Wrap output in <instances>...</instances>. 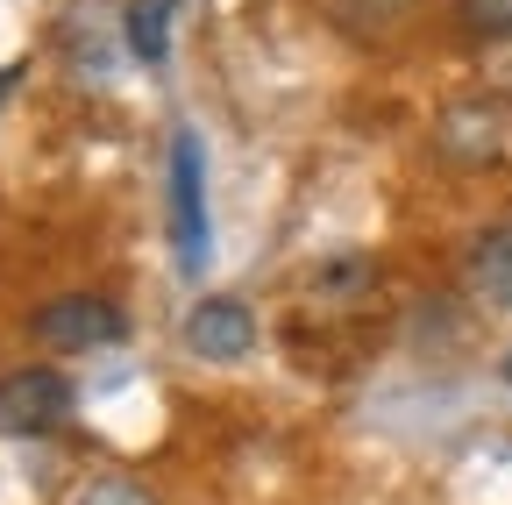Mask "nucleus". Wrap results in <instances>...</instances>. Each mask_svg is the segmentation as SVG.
<instances>
[{
    "label": "nucleus",
    "mask_w": 512,
    "mask_h": 505,
    "mask_svg": "<svg viewBox=\"0 0 512 505\" xmlns=\"http://www.w3.org/2000/svg\"><path fill=\"white\" fill-rule=\"evenodd\" d=\"M72 406H79V392H72V377H64V370L29 363V370L0 377V434H15V441L57 434L64 420H72Z\"/></svg>",
    "instance_id": "1"
},
{
    "label": "nucleus",
    "mask_w": 512,
    "mask_h": 505,
    "mask_svg": "<svg viewBox=\"0 0 512 505\" xmlns=\"http://www.w3.org/2000/svg\"><path fill=\"white\" fill-rule=\"evenodd\" d=\"M121 335H128V313L100 292H64V299L36 306V342L43 349L79 356V349H114Z\"/></svg>",
    "instance_id": "2"
},
{
    "label": "nucleus",
    "mask_w": 512,
    "mask_h": 505,
    "mask_svg": "<svg viewBox=\"0 0 512 505\" xmlns=\"http://www.w3.org/2000/svg\"><path fill=\"white\" fill-rule=\"evenodd\" d=\"M171 242H178V264L185 271H207V164H200V136H178L171 143Z\"/></svg>",
    "instance_id": "3"
},
{
    "label": "nucleus",
    "mask_w": 512,
    "mask_h": 505,
    "mask_svg": "<svg viewBox=\"0 0 512 505\" xmlns=\"http://www.w3.org/2000/svg\"><path fill=\"white\" fill-rule=\"evenodd\" d=\"M185 349L207 356V363H235L256 349V313L242 299H200L185 313Z\"/></svg>",
    "instance_id": "4"
},
{
    "label": "nucleus",
    "mask_w": 512,
    "mask_h": 505,
    "mask_svg": "<svg viewBox=\"0 0 512 505\" xmlns=\"http://www.w3.org/2000/svg\"><path fill=\"white\" fill-rule=\"evenodd\" d=\"M463 278H470V292H477L484 306H512V221H498V228H484V235L470 242Z\"/></svg>",
    "instance_id": "5"
},
{
    "label": "nucleus",
    "mask_w": 512,
    "mask_h": 505,
    "mask_svg": "<svg viewBox=\"0 0 512 505\" xmlns=\"http://www.w3.org/2000/svg\"><path fill=\"white\" fill-rule=\"evenodd\" d=\"M413 8H420V0H328L335 29H342V36H356V43H377V36L406 29V15H413Z\"/></svg>",
    "instance_id": "6"
},
{
    "label": "nucleus",
    "mask_w": 512,
    "mask_h": 505,
    "mask_svg": "<svg viewBox=\"0 0 512 505\" xmlns=\"http://www.w3.org/2000/svg\"><path fill=\"white\" fill-rule=\"evenodd\" d=\"M128 50H136L143 65H164V50H171V0H136V8H128Z\"/></svg>",
    "instance_id": "7"
},
{
    "label": "nucleus",
    "mask_w": 512,
    "mask_h": 505,
    "mask_svg": "<svg viewBox=\"0 0 512 505\" xmlns=\"http://www.w3.org/2000/svg\"><path fill=\"white\" fill-rule=\"evenodd\" d=\"M456 22L477 43H512V0H456Z\"/></svg>",
    "instance_id": "8"
},
{
    "label": "nucleus",
    "mask_w": 512,
    "mask_h": 505,
    "mask_svg": "<svg viewBox=\"0 0 512 505\" xmlns=\"http://www.w3.org/2000/svg\"><path fill=\"white\" fill-rule=\"evenodd\" d=\"M79 505H157L143 484H128V477H93L86 491H79Z\"/></svg>",
    "instance_id": "9"
},
{
    "label": "nucleus",
    "mask_w": 512,
    "mask_h": 505,
    "mask_svg": "<svg viewBox=\"0 0 512 505\" xmlns=\"http://www.w3.org/2000/svg\"><path fill=\"white\" fill-rule=\"evenodd\" d=\"M8 86H15V65H0V100H8Z\"/></svg>",
    "instance_id": "10"
},
{
    "label": "nucleus",
    "mask_w": 512,
    "mask_h": 505,
    "mask_svg": "<svg viewBox=\"0 0 512 505\" xmlns=\"http://www.w3.org/2000/svg\"><path fill=\"white\" fill-rule=\"evenodd\" d=\"M498 377H505V385H512V349H505V363H498Z\"/></svg>",
    "instance_id": "11"
}]
</instances>
